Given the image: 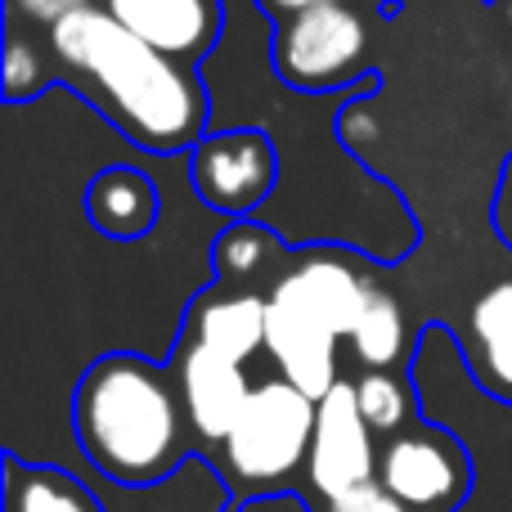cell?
<instances>
[{"label": "cell", "mask_w": 512, "mask_h": 512, "mask_svg": "<svg viewBox=\"0 0 512 512\" xmlns=\"http://www.w3.org/2000/svg\"><path fill=\"white\" fill-rule=\"evenodd\" d=\"M50 50L99 95L104 117L122 126L140 149H198L207 131V90L180 59L126 32L104 5L77 9L50 27Z\"/></svg>", "instance_id": "6da1fadb"}, {"label": "cell", "mask_w": 512, "mask_h": 512, "mask_svg": "<svg viewBox=\"0 0 512 512\" xmlns=\"http://www.w3.org/2000/svg\"><path fill=\"white\" fill-rule=\"evenodd\" d=\"M77 445L117 486H158L185 459V400L176 373L144 355H104L72 400Z\"/></svg>", "instance_id": "7a4b0ae2"}, {"label": "cell", "mask_w": 512, "mask_h": 512, "mask_svg": "<svg viewBox=\"0 0 512 512\" xmlns=\"http://www.w3.org/2000/svg\"><path fill=\"white\" fill-rule=\"evenodd\" d=\"M319 400L288 378H265L252 387L239 423L221 441V459L243 495L283 486L292 472H306L315 441Z\"/></svg>", "instance_id": "3957f363"}, {"label": "cell", "mask_w": 512, "mask_h": 512, "mask_svg": "<svg viewBox=\"0 0 512 512\" xmlns=\"http://www.w3.org/2000/svg\"><path fill=\"white\" fill-rule=\"evenodd\" d=\"M274 77L288 90L324 95L355 81L369 54V23L346 0H319L274 23Z\"/></svg>", "instance_id": "277c9868"}, {"label": "cell", "mask_w": 512, "mask_h": 512, "mask_svg": "<svg viewBox=\"0 0 512 512\" xmlns=\"http://www.w3.org/2000/svg\"><path fill=\"white\" fill-rule=\"evenodd\" d=\"M378 486L409 512H454L472 486V459L445 427H405L382 445Z\"/></svg>", "instance_id": "5b68a950"}, {"label": "cell", "mask_w": 512, "mask_h": 512, "mask_svg": "<svg viewBox=\"0 0 512 512\" xmlns=\"http://www.w3.org/2000/svg\"><path fill=\"white\" fill-rule=\"evenodd\" d=\"M194 189L212 212L248 221L279 185V153L261 126H225L194 149Z\"/></svg>", "instance_id": "8992f818"}, {"label": "cell", "mask_w": 512, "mask_h": 512, "mask_svg": "<svg viewBox=\"0 0 512 512\" xmlns=\"http://www.w3.org/2000/svg\"><path fill=\"white\" fill-rule=\"evenodd\" d=\"M378 432L364 423L355 382H337L315 414V441H310L306 481L319 499H342L351 490L378 481Z\"/></svg>", "instance_id": "52a82bcc"}, {"label": "cell", "mask_w": 512, "mask_h": 512, "mask_svg": "<svg viewBox=\"0 0 512 512\" xmlns=\"http://www.w3.org/2000/svg\"><path fill=\"white\" fill-rule=\"evenodd\" d=\"M270 324H265V355L279 364V378L297 382L315 400H324L337 387V346L346 342L328 319H319L310 306H301L292 292L270 288Z\"/></svg>", "instance_id": "ba28073f"}, {"label": "cell", "mask_w": 512, "mask_h": 512, "mask_svg": "<svg viewBox=\"0 0 512 512\" xmlns=\"http://www.w3.org/2000/svg\"><path fill=\"white\" fill-rule=\"evenodd\" d=\"M171 373H176V387H180V400H185L194 436L207 445H221L252 396L248 369H243L239 360H230V355H221L189 337L185 346H176Z\"/></svg>", "instance_id": "9c48e42d"}, {"label": "cell", "mask_w": 512, "mask_h": 512, "mask_svg": "<svg viewBox=\"0 0 512 512\" xmlns=\"http://www.w3.org/2000/svg\"><path fill=\"white\" fill-rule=\"evenodd\" d=\"M104 9L126 32L180 63L207 54L221 32V9L212 0H104Z\"/></svg>", "instance_id": "30bf717a"}, {"label": "cell", "mask_w": 512, "mask_h": 512, "mask_svg": "<svg viewBox=\"0 0 512 512\" xmlns=\"http://www.w3.org/2000/svg\"><path fill=\"white\" fill-rule=\"evenodd\" d=\"M265 324H270V297H261L252 288H212L189 310V337L239 364H248L265 351Z\"/></svg>", "instance_id": "8fae6325"}, {"label": "cell", "mask_w": 512, "mask_h": 512, "mask_svg": "<svg viewBox=\"0 0 512 512\" xmlns=\"http://www.w3.org/2000/svg\"><path fill=\"white\" fill-rule=\"evenodd\" d=\"M472 373L490 396L512 400V279H499L468 310Z\"/></svg>", "instance_id": "7c38bea8"}, {"label": "cell", "mask_w": 512, "mask_h": 512, "mask_svg": "<svg viewBox=\"0 0 512 512\" xmlns=\"http://www.w3.org/2000/svg\"><path fill=\"white\" fill-rule=\"evenodd\" d=\"M86 216L108 239H122V243L140 239V234H149L153 221H158V189L135 167H108L90 180Z\"/></svg>", "instance_id": "4fadbf2b"}, {"label": "cell", "mask_w": 512, "mask_h": 512, "mask_svg": "<svg viewBox=\"0 0 512 512\" xmlns=\"http://www.w3.org/2000/svg\"><path fill=\"white\" fill-rule=\"evenodd\" d=\"M5 512H104L72 472L5 454Z\"/></svg>", "instance_id": "5bb4252c"}, {"label": "cell", "mask_w": 512, "mask_h": 512, "mask_svg": "<svg viewBox=\"0 0 512 512\" xmlns=\"http://www.w3.org/2000/svg\"><path fill=\"white\" fill-rule=\"evenodd\" d=\"M346 346H351V355L364 369H400V360L409 351V324H405L400 301L391 292L373 288L360 319H355V328L346 333Z\"/></svg>", "instance_id": "9a60e30c"}, {"label": "cell", "mask_w": 512, "mask_h": 512, "mask_svg": "<svg viewBox=\"0 0 512 512\" xmlns=\"http://www.w3.org/2000/svg\"><path fill=\"white\" fill-rule=\"evenodd\" d=\"M355 400H360L364 423L378 436L405 432L414 414V387L400 369H364V378L355 382Z\"/></svg>", "instance_id": "2e32d148"}, {"label": "cell", "mask_w": 512, "mask_h": 512, "mask_svg": "<svg viewBox=\"0 0 512 512\" xmlns=\"http://www.w3.org/2000/svg\"><path fill=\"white\" fill-rule=\"evenodd\" d=\"M274 252H279V239L265 221H230L212 248V265L221 279L243 283L252 274H261L274 261Z\"/></svg>", "instance_id": "e0dca14e"}, {"label": "cell", "mask_w": 512, "mask_h": 512, "mask_svg": "<svg viewBox=\"0 0 512 512\" xmlns=\"http://www.w3.org/2000/svg\"><path fill=\"white\" fill-rule=\"evenodd\" d=\"M45 81H50L45 59L27 41H18V36H14V41L5 45V99H9V104H18V99L45 90Z\"/></svg>", "instance_id": "ac0fdd59"}, {"label": "cell", "mask_w": 512, "mask_h": 512, "mask_svg": "<svg viewBox=\"0 0 512 512\" xmlns=\"http://www.w3.org/2000/svg\"><path fill=\"white\" fill-rule=\"evenodd\" d=\"M324 512H409V508L396 495H387L378 481H369V486L351 490L342 499H324Z\"/></svg>", "instance_id": "d6986e66"}, {"label": "cell", "mask_w": 512, "mask_h": 512, "mask_svg": "<svg viewBox=\"0 0 512 512\" xmlns=\"http://www.w3.org/2000/svg\"><path fill=\"white\" fill-rule=\"evenodd\" d=\"M9 5L18 9L23 18H32V23H59V18L77 14V9H90V0H9Z\"/></svg>", "instance_id": "ffe728a7"}, {"label": "cell", "mask_w": 512, "mask_h": 512, "mask_svg": "<svg viewBox=\"0 0 512 512\" xmlns=\"http://www.w3.org/2000/svg\"><path fill=\"white\" fill-rule=\"evenodd\" d=\"M306 5H319V0H261V9L279 23V18H288V14H297V9H306Z\"/></svg>", "instance_id": "44dd1931"}, {"label": "cell", "mask_w": 512, "mask_h": 512, "mask_svg": "<svg viewBox=\"0 0 512 512\" xmlns=\"http://www.w3.org/2000/svg\"><path fill=\"white\" fill-rule=\"evenodd\" d=\"M346 5H355V0H346Z\"/></svg>", "instance_id": "7402d4cb"}]
</instances>
